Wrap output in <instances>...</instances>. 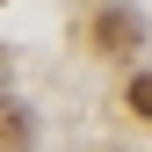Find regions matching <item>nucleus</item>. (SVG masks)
I'll list each match as a JSON object with an SVG mask.
<instances>
[{
	"instance_id": "obj_3",
	"label": "nucleus",
	"mask_w": 152,
	"mask_h": 152,
	"mask_svg": "<svg viewBox=\"0 0 152 152\" xmlns=\"http://www.w3.org/2000/svg\"><path fill=\"white\" fill-rule=\"evenodd\" d=\"M130 109H138V116H152V72H138V80H130Z\"/></svg>"
},
{
	"instance_id": "obj_2",
	"label": "nucleus",
	"mask_w": 152,
	"mask_h": 152,
	"mask_svg": "<svg viewBox=\"0 0 152 152\" xmlns=\"http://www.w3.org/2000/svg\"><path fill=\"white\" fill-rule=\"evenodd\" d=\"M0 152H29V109L0 102Z\"/></svg>"
},
{
	"instance_id": "obj_1",
	"label": "nucleus",
	"mask_w": 152,
	"mask_h": 152,
	"mask_svg": "<svg viewBox=\"0 0 152 152\" xmlns=\"http://www.w3.org/2000/svg\"><path fill=\"white\" fill-rule=\"evenodd\" d=\"M94 36H102V51H138V15H130V7H109L102 22H94Z\"/></svg>"
}]
</instances>
